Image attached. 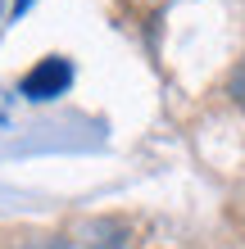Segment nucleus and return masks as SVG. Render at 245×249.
I'll list each match as a JSON object with an SVG mask.
<instances>
[{"label": "nucleus", "mask_w": 245, "mask_h": 249, "mask_svg": "<svg viewBox=\"0 0 245 249\" xmlns=\"http://www.w3.org/2000/svg\"><path fill=\"white\" fill-rule=\"evenodd\" d=\"M68 82H73V68H68V59L50 54V59H41V64L19 82V91H23L27 100H55V95L68 91Z\"/></svg>", "instance_id": "nucleus-1"}, {"label": "nucleus", "mask_w": 245, "mask_h": 249, "mask_svg": "<svg viewBox=\"0 0 245 249\" xmlns=\"http://www.w3.org/2000/svg\"><path fill=\"white\" fill-rule=\"evenodd\" d=\"M9 249H68V245L55 240V236H32V240H19V245H9Z\"/></svg>", "instance_id": "nucleus-2"}, {"label": "nucleus", "mask_w": 245, "mask_h": 249, "mask_svg": "<svg viewBox=\"0 0 245 249\" xmlns=\"http://www.w3.org/2000/svg\"><path fill=\"white\" fill-rule=\"evenodd\" d=\"M232 100L245 109V59L236 64V72H232Z\"/></svg>", "instance_id": "nucleus-3"}, {"label": "nucleus", "mask_w": 245, "mask_h": 249, "mask_svg": "<svg viewBox=\"0 0 245 249\" xmlns=\"http://www.w3.org/2000/svg\"><path fill=\"white\" fill-rule=\"evenodd\" d=\"M27 5H32V0H14V14H23Z\"/></svg>", "instance_id": "nucleus-4"}]
</instances>
